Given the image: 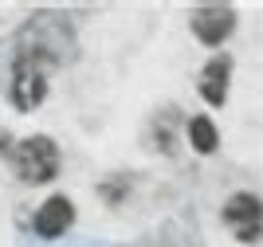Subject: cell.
<instances>
[{"instance_id": "cell-1", "label": "cell", "mask_w": 263, "mask_h": 247, "mask_svg": "<svg viewBox=\"0 0 263 247\" xmlns=\"http://www.w3.org/2000/svg\"><path fill=\"white\" fill-rule=\"evenodd\" d=\"M8 98L20 114H32L40 102L47 98V67L35 51H20L12 63V79H8Z\"/></svg>"}, {"instance_id": "cell-2", "label": "cell", "mask_w": 263, "mask_h": 247, "mask_svg": "<svg viewBox=\"0 0 263 247\" xmlns=\"http://www.w3.org/2000/svg\"><path fill=\"white\" fill-rule=\"evenodd\" d=\"M12 165H16L24 184H47L59 177V145L47 134H32V138H24L16 145Z\"/></svg>"}, {"instance_id": "cell-3", "label": "cell", "mask_w": 263, "mask_h": 247, "mask_svg": "<svg viewBox=\"0 0 263 247\" xmlns=\"http://www.w3.org/2000/svg\"><path fill=\"white\" fill-rule=\"evenodd\" d=\"M224 224L232 227V236L240 243L263 239V200L255 193H232L224 200Z\"/></svg>"}, {"instance_id": "cell-4", "label": "cell", "mask_w": 263, "mask_h": 247, "mask_svg": "<svg viewBox=\"0 0 263 247\" xmlns=\"http://www.w3.org/2000/svg\"><path fill=\"white\" fill-rule=\"evenodd\" d=\"M189 24H193V35L204 47H220L232 35V28H236V8H228V4H200V8L189 12Z\"/></svg>"}, {"instance_id": "cell-5", "label": "cell", "mask_w": 263, "mask_h": 247, "mask_svg": "<svg viewBox=\"0 0 263 247\" xmlns=\"http://www.w3.org/2000/svg\"><path fill=\"white\" fill-rule=\"evenodd\" d=\"M75 224V200L67 193H55L47 196L44 204H40V212L32 216V227H35V236L40 239H59L67 236V227Z\"/></svg>"}, {"instance_id": "cell-6", "label": "cell", "mask_w": 263, "mask_h": 247, "mask_svg": "<svg viewBox=\"0 0 263 247\" xmlns=\"http://www.w3.org/2000/svg\"><path fill=\"white\" fill-rule=\"evenodd\" d=\"M228 79H232V59L228 55H212L209 63L200 67V98L209 106H224L228 102Z\"/></svg>"}, {"instance_id": "cell-7", "label": "cell", "mask_w": 263, "mask_h": 247, "mask_svg": "<svg viewBox=\"0 0 263 247\" xmlns=\"http://www.w3.org/2000/svg\"><path fill=\"white\" fill-rule=\"evenodd\" d=\"M185 138H189V145H193L197 153H216L220 129H216V122H212L209 114H197V118L185 122Z\"/></svg>"}]
</instances>
